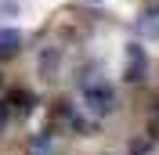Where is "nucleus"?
<instances>
[{"label":"nucleus","instance_id":"f03ea898","mask_svg":"<svg viewBox=\"0 0 159 155\" xmlns=\"http://www.w3.org/2000/svg\"><path fill=\"white\" fill-rule=\"evenodd\" d=\"M145 69H148L145 51H141L138 43H130V47H127V79H130V83H141V79H145Z\"/></svg>","mask_w":159,"mask_h":155},{"label":"nucleus","instance_id":"39448f33","mask_svg":"<svg viewBox=\"0 0 159 155\" xmlns=\"http://www.w3.org/2000/svg\"><path fill=\"white\" fill-rule=\"evenodd\" d=\"M11 101H15V105H22V112L29 108V94H25V90H15V94H11Z\"/></svg>","mask_w":159,"mask_h":155},{"label":"nucleus","instance_id":"7ed1b4c3","mask_svg":"<svg viewBox=\"0 0 159 155\" xmlns=\"http://www.w3.org/2000/svg\"><path fill=\"white\" fill-rule=\"evenodd\" d=\"M18 47H22V33L18 29H0V58L18 54Z\"/></svg>","mask_w":159,"mask_h":155},{"label":"nucleus","instance_id":"0eeeda50","mask_svg":"<svg viewBox=\"0 0 159 155\" xmlns=\"http://www.w3.org/2000/svg\"><path fill=\"white\" fill-rule=\"evenodd\" d=\"M4 126H7V108L0 105V130H4Z\"/></svg>","mask_w":159,"mask_h":155},{"label":"nucleus","instance_id":"f257e3e1","mask_svg":"<svg viewBox=\"0 0 159 155\" xmlns=\"http://www.w3.org/2000/svg\"><path fill=\"white\" fill-rule=\"evenodd\" d=\"M83 101H87L90 112H98V116H109L116 112V90L98 76H87L83 79Z\"/></svg>","mask_w":159,"mask_h":155},{"label":"nucleus","instance_id":"20e7f679","mask_svg":"<svg viewBox=\"0 0 159 155\" xmlns=\"http://www.w3.org/2000/svg\"><path fill=\"white\" fill-rule=\"evenodd\" d=\"M138 29L145 33V36H159V11H152V15H145Z\"/></svg>","mask_w":159,"mask_h":155},{"label":"nucleus","instance_id":"423d86ee","mask_svg":"<svg viewBox=\"0 0 159 155\" xmlns=\"http://www.w3.org/2000/svg\"><path fill=\"white\" fill-rule=\"evenodd\" d=\"M29 155H51V148H47V141H43V137H40L36 144H33V152Z\"/></svg>","mask_w":159,"mask_h":155}]
</instances>
